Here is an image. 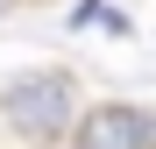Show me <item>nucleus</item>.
<instances>
[{
  "label": "nucleus",
  "instance_id": "f257e3e1",
  "mask_svg": "<svg viewBox=\"0 0 156 149\" xmlns=\"http://www.w3.org/2000/svg\"><path fill=\"white\" fill-rule=\"evenodd\" d=\"M0 114H7V128L29 149H43V142H64L85 107H78V85L64 71H14V78L0 85Z\"/></svg>",
  "mask_w": 156,
  "mask_h": 149
},
{
  "label": "nucleus",
  "instance_id": "f03ea898",
  "mask_svg": "<svg viewBox=\"0 0 156 149\" xmlns=\"http://www.w3.org/2000/svg\"><path fill=\"white\" fill-rule=\"evenodd\" d=\"M71 149H156V114L128 107V99H107V107H85L71 121Z\"/></svg>",
  "mask_w": 156,
  "mask_h": 149
},
{
  "label": "nucleus",
  "instance_id": "7ed1b4c3",
  "mask_svg": "<svg viewBox=\"0 0 156 149\" xmlns=\"http://www.w3.org/2000/svg\"><path fill=\"white\" fill-rule=\"evenodd\" d=\"M7 7H14V0H0V14H7Z\"/></svg>",
  "mask_w": 156,
  "mask_h": 149
}]
</instances>
